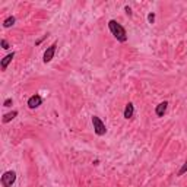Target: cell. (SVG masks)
Wrapping results in <instances>:
<instances>
[{
    "mask_svg": "<svg viewBox=\"0 0 187 187\" xmlns=\"http://www.w3.org/2000/svg\"><path fill=\"white\" fill-rule=\"evenodd\" d=\"M108 28H110L111 34H113L115 38L120 41V43H124L126 40H127V34H126V29L123 28L120 24H117V21L111 19L110 22H108Z\"/></svg>",
    "mask_w": 187,
    "mask_h": 187,
    "instance_id": "6da1fadb",
    "label": "cell"
},
{
    "mask_svg": "<svg viewBox=\"0 0 187 187\" xmlns=\"http://www.w3.org/2000/svg\"><path fill=\"white\" fill-rule=\"evenodd\" d=\"M92 124H94V130H95V133L98 134V136H104V134L107 133V127L100 117L94 115V117H92Z\"/></svg>",
    "mask_w": 187,
    "mask_h": 187,
    "instance_id": "7a4b0ae2",
    "label": "cell"
},
{
    "mask_svg": "<svg viewBox=\"0 0 187 187\" xmlns=\"http://www.w3.org/2000/svg\"><path fill=\"white\" fill-rule=\"evenodd\" d=\"M15 180H16V173L15 171H6L2 175V184H3V187H12Z\"/></svg>",
    "mask_w": 187,
    "mask_h": 187,
    "instance_id": "3957f363",
    "label": "cell"
},
{
    "mask_svg": "<svg viewBox=\"0 0 187 187\" xmlns=\"http://www.w3.org/2000/svg\"><path fill=\"white\" fill-rule=\"evenodd\" d=\"M56 47H57V44H51L50 47L45 50V53H44V63H50L53 60L54 57V53H56Z\"/></svg>",
    "mask_w": 187,
    "mask_h": 187,
    "instance_id": "277c9868",
    "label": "cell"
},
{
    "mask_svg": "<svg viewBox=\"0 0 187 187\" xmlns=\"http://www.w3.org/2000/svg\"><path fill=\"white\" fill-rule=\"evenodd\" d=\"M41 102H43V98H41V96L40 95H32L28 100V107L29 108H37V107L41 105Z\"/></svg>",
    "mask_w": 187,
    "mask_h": 187,
    "instance_id": "5b68a950",
    "label": "cell"
},
{
    "mask_svg": "<svg viewBox=\"0 0 187 187\" xmlns=\"http://www.w3.org/2000/svg\"><path fill=\"white\" fill-rule=\"evenodd\" d=\"M133 114H134V107H133V104L132 102H129L127 105H126V108H124V119H132L133 117Z\"/></svg>",
    "mask_w": 187,
    "mask_h": 187,
    "instance_id": "8992f818",
    "label": "cell"
},
{
    "mask_svg": "<svg viewBox=\"0 0 187 187\" xmlns=\"http://www.w3.org/2000/svg\"><path fill=\"white\" fill-rule=\"evenodd\" d=\"M167 105H168L167 101H164V102H161L159 105H157V115H158V117H162V115L165 114V111H167Z\"/></svg>",
    "mask_w": 187,
    "mask_h": 187,
    "instance_id": "52a82bcc",
    "label": "cell"
},
{
    "mask_svg": "<svg viewBox=\"0 0 187 187\" xmlns=\"http://www.w3.org/2000/svg\"><path fill=\"white\" fill-rule=\"evenodd\" d=\"M13 57H15V53H13V51H12L10 54H7L6 57H3V60H2V69H3V70H6L7 64L12 62V58H13Z\"/></svg>",
    "mask_w": 187,
    "mask_h": 187,
    "instance_id": "ba28073f",
    "label": "cell"
},
{
    "mask_svg": "<svg viewBox=\"0 0 187 187\" xmlns=\"http://www.w3.org/2000/svg\"><path fill=\"white\" fill-rule=\"evenodd\" d=\"M16 115H18V111H12V113H7V114H5V117H3V123H9L10 120H13Z\"/></svg>",
    "mask_w": 187,
    "mask_h": 187,
    "instance_id": "9c48e42d",
    "label": "cell"
},
{
    "mask_svg": "<svg viewBox=\"0 0 187 187\" xmlns=\"http://www.w3.org/2000/svg\"><path fill=\"white\" fill-rule=\"evenodd\" d=\"M15 21H16V19H15L13 16H9V18L3 22V26H5V28H10L12 25H15Z\"/></svg>",
    "mask_w": 187,
    "mask_h": 187,
    "instance_id": "30bf717a",
    "label": "cell"
},
{
    "mask_svg": "<svg viewBox=\"0 0 187 187\" xmlns=\"http://www.w3.org/2000/svg\"><path fill=\"white\" fill-rule=\"evenodd\" d=\"M186 171H187V161H186V162H184V164H183L181 170H180V171H178V174H177V175H178V177H180V175H183V174L186 173Z\"/></svg>",
    "mask_w": 187,
    "mask_h": 187,
    "instance_id": "8fae6325",
    "label": "cell"
},
{
    "mask_svg": "<svg viewBox=\"0 0 187 187\" xmlns=\"http://www.w3.org/2000/svg\"><path fill=\"white\" fill-rule=\"evenodd\" d=\"M148 21H149V24H154V21H155V13L154 12L148 15Z\"/></svg>",
    "mask_w": 187,
    "mask_h": 187,
    "instance_id": "7c38bea8",
    "label": "cell"
},
{
    "mask_svg": "<svg viewBox=\"0 0 187 187\" xmlns=\"http://www.w3.org/2000/svg\"><path fill=\"white\" fill-rule=\"evenodd\" d=\"M2 47L5 48V50H7V48H9V44H7V41H6V40H2Z\"/></svg>",
    "mask_w": 187,
    "mask_h": 187,
    "instance_id": "4fadbf2b",
    "label": "cell"
},
{
    "mask_svg": "<svg viewBox=\"0 0 187 187\" xmlns=\"http://www.w3.org/2000/svg\"><path fill=\"white\" fill-rule=\"evenodd\" d=\"M3 105H5V107H10V105H12V100H10V98H9V100H6L5 102H3Z\"/></svg>",
    "mask_w": 187,
    "mask_h": 187,
    "instance_id": "5bb4252c",
    "label": "cell"
},
{
    "mask_svg": "<svg viewBox=\"0 0 187 187\" xmlns=\"http://www.w3.org/2000/svg\"><path fill=\"white\" fill-rule=\"evenodd\" d=\"M124 10H126V13H127V15H132V9H130L129 6H126Z\"/></svg>",
    "mask_w": 187,
    "mask_h": 187,
    "instance_id": "9a60e30c",
    "label": "cell"
}]
</instances>
